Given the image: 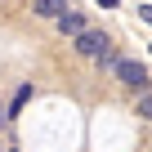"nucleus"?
Segmentation results:
<instances>
[{"instance_id":"nucleus-3","label":"nucleus","mask_w":152,"mask_h":152,"mask_svg":"<svg viewBox=\"0 0 152 152\" xmlns=\"http://www.w3.org/2000/svg\"><path fill=\"white\" fill-rule=\"evenodd\" d=\"M31 9H36L40 18H54V23H58V18H63L72 5H67V0H31Z\"/></svg>"},{"instance_id":"nucleus-4","label":"nucleus","mask_w":152,"mask_h":152,"mask_svg":"<svg viewBox=\"0 0 152 152\" xmlns=\"http://www.w3.org/2000/svg\"><path fill=\"white\" fill-rule=\"evenodd\" d=\"M58 31L76 40V36H81V31H85V18H81V14H76V9H67V14L58 18Z\"/></svg>"},{"instance_id":"nucleus-2","label":"nucleus","mask_w":152,"mask_h":152,"mask_svg":"<svg viewBox=\"0 0 152 152\" xmlns=\"http://www.w3.org/2000/svg\"><path fill=\"white\" fill-rule=\"evenodd\" d=\"M116 81L121 85H130V90H148V67L143 63H134V58H116Z\"/></svg>"},{"instance_id":"nucleus-7","label":"nucleus","mask_w":152,"mask_h":152,"mask_svg":"<svg viewBox=\"0 0 152 152\" xmlns=\"http://www.w3.org/2000/svg\"><path fill=\"white\" fill-rule=\"evenodd\" d=\"M99 5H103V9H116V0H99Z\"/></svg>"},{"instance_id":"nucleus-8","label":"nucleus","mask_w":152,"mask_h":152,"mask_svg":"<svg viewBox=\"0 0 152 152\" xmlns=\"http://www.w3.org/2000/svg\"><path fill=\"white\" fill-rule=\"evenodd\" d=\"M143 18H148V23H152V5H143Z\"/></svg>"},{"instance_id":"nucleus-1","label":"nucleus","mask_w":152,"mask_h":152,"mask_svg":"<svg viewBox=\"0 0 152 152\" xmlns=\"http://www.w3.org/2000/svg\"><path fill=\"white\" fill-rule=\"evenodd\" d=\"M76 49H81L85 58H103V54H112V40H107V31H99V27H85L81 36H76Z\"/></svg>"},{"instance_id":"nucleus-6","label":"nucleus","mask_w":152,"mask_h":152,"mask_svg":"<svg viewBox=\"0 0 152 152\" xmlns=\"http://www.w3.org/2000/svg\"><path fill=\"white\" fill-rule=\"evenodd\" d=\"M27 99H31V85H23V90H18V94H14V112H18V107H23V103H27Z\"/></svg>"},{"instance_id":"nucleus-5","label":"nucleus","mask_w":152,"mask_h":152,"mask_svg":"<svg viewBox=\"0 0 152 152\" xmlns=\"http://www.w3.org/2000/svg\"><path fill=\"white\" fill-rule=\"evenodd\" d=\"M139 116H143V121H152V94H143V99H139Z\"/></svg>"}]
</instances>
